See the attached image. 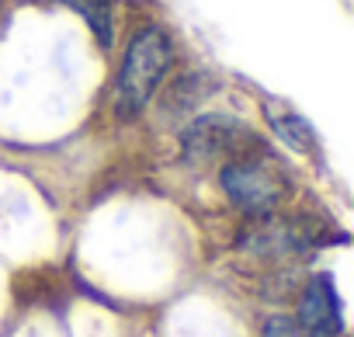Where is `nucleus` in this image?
I'll use <instances>...</instances> for the list:
<instances>
[{
	"mask_svg": "<svg viewBox=\"0 0 354 337\" xmlns=\"http://www.w3.org/2000/svg\"><path fill=\"white\" fill-rule=\"evenodd\" d=\"M268 122H271L274 136H278L281 143H288L292 149H299V153H313V149H316V132H313V125H309L302 115L281 111V108H271V104H268Z\"/></svg>",
	"mask_w": 354,
	"mask_h": 337,
	"instance_id": "39448f33",
	"label": "nucleus"
},
{
	"mask_svg": "<svg viewBox=\"0 0 354 337\" xmlns=\"http://www.w3.org/2000/svg\"><path fill=\"white\" fill-rule=\"evenodd\" d=\"M174 66V46L170 35L163 28H142L129 49L125 60L118 66V80H115V115L118 118H136L160 91L167 70Z\"/></svg>",
	"mask_w": 354,
	"mask_h": 337,
	"instance_id": "f03ea898",
	"label": "nucleus"
},
{
	"mask_svg": "<svg viewBox=\"0 0 354 337\" xmlns=\"http://www.w3.org/2000/svg\"><path fill=\"white\" fill-rule=\"evenodd\" d=\"M295 323L306 337H340L344 334V309L330 275H313L299 295Z\"/></svg>",
	"mask_w": 354,
	"mask_h": 337,
	"instance_id": "20e7f679",
	"label": "nucleus"
},
{
	"mask_svg": "<svg viewBox=\"0 0 354 337\" xmlns=\"http://www.w3.org/2000/svg\"><path fill=\"white\" fill-rule=\"evenodd\" d=\"M219 185H223L226 199L243 216H254V219L274 216L292 195L288 171L281 167V160L271 156L264 146L223 163L219 167Z\"/></svg>",
	"mask_w": 354,
	"mask_h": 337,
	"instance_id": "f257e3e1",
	"label": "nucleus"
},
{
	"mask_svg": "<svg viewBox=\"0 0 354 337\" xmlns=\"http://www.w3.org/2000/svg\"><path fill=\"white\" fill-rule=\"evenodd\" d=\"M66 8H73L94 32V42L108 53L111 49V0H63Z\"/></svg>",
	"mask_w": 354,
	"mask_h": 337,
	"instance_id": "423d86ee",
	"label": "nucleus"
},
{
	"mask_svg": "<svg viewBox=\"0 0 354 337\" xmlns=\"http://www.w3.org/2000/svg\"><path fill=\"white\" fill-rule=\"evenodd\" d=\"M261 146H264L261 136L247 122H240V118H233L226 111L198 115L181 132V153H185L188 163H198V167H205V163H219L223 167V163H230V160H236L243 153H254Z\"/></svg>",
	"mask_w": 354,
	"mask_h": 337,
	"instance_id": "7ed1b4c3",
	"label": "nucleus"
},
{
	"mask_svg": "<svg viewBox=\"0 0 354 337\" xmlns=\"http://www.w3.org/2000/svg\"><path fill=\"white\" fill-rule=\"evenodd\" d=\"M264 337H306V334H302V327H299L295 320H288V316H271V320L264 323Z\"/></svg>",
	"mask_w": 354,
	"mask_h": 337,
	"instance_id": "0eeeda50",
	"label": "nucleus"
}]
</instances>
